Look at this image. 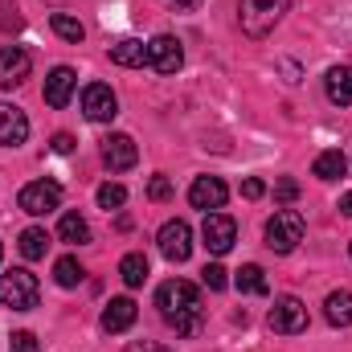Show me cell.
<instances>
[{"label":"cell","mask_w":352,"mask_h":352,"mask_svg":"<svg viewBox=\"0 0 352 352\" xmlns=\"http://www.w3.org/2000/svg\"><path fill=\"white\" fill-rule=\"evenodd\" d=\"M156 307H160L164 324H176V320L201 311V291H197L188 278H168V283L156 291Z\"/></svg>","instance_id":"obj_1"},{"label":"cell","mask_w":352,"mask_h":352,"mask_svg":"<svg viewBox=\"0 0 352 352\" xmlns=\"http://www.w3.org/2000/svg\"><path fill=\"white\" fill-rule=\"evenodd\" d=\"M287 8H291V0H242L238 4V25H242L246 37H266L287 16Z\"/></svg>","instance_id":"obj_2"},{"label":"cell","mask_w":352,"mask_h":352,"mask_svg":"<svg viewBox=\"0 0 352 352\" xmlns=\"http://www.w3.org/2000/svg\"><path fill=\"white\" fill-rule=\"evenodd\" d=\"M37 295H41V287H37V274H33V270L12 266L8 274H0V303H4V307H12V311H33V307H37Z\"/></svg>","instance_id":"obj_3"},{"label":"cell","mask_w":352,"mask_h":352,"mask_svg":"<svg viewBox=\"0 0 352 352\" xmlns=\"http://www.w3.org/2000/svg\"><path fill=\"white\" fill-rule=\"evenodd\" d=\"M303 242V217L295 209H278L270 221H266V246L274 254H291L295 246Z\"/></svg>","instance_id":"obj_4"},{"label":"cell","mask_w":352,"mask_h":352,"mask_svg":"<svg viewBox=\"0 0 352 352\" xmlns=\"http://www.w3.org/2000/svg\"><path fill=\"white\" fill-rule=\"evenodd\" d=\"M16 201H21V209L29 217H45V213H54L62 205V184L58 180H29Z\"/></svg>","instance_id":"obj_5"},{"label":"cell","mask_w":352,"mask_h":352,"mask_svg":"<svg viewBox=\"0 0 352 352\" xmlns=\"http://www.w3.org/2000/svg\"><path fill=\"white\" fill-rule=\"evenodd\" d=\"M266 324H270L278 336H299V332L307 328V307H303V299H295V295L274 299V307H270Z\"/></svg>","instance_id":"obj_6"},{"label":"cell","mask_w":352,"mask_h":352,"mask_svg":"<svg viewBox=\"0 0 352 352\" xmlns=\"http://www.w3.org/2000/svg\"><path fill=\"white\" fill-rule=\"evenodd\" d=\"M156 242H160V254L168 258V263H188V254H192V230H188V221H164L160 226V234H156Z\"/></svg>","instance_id":"obj_7"},{"label":"cell","mask_w":352,"mask_h":352,"mask_svg":"<svg viewBox=\"0 0 352 352\" xmlns=\"http://www.w3.org/2000/svg\"><path fill=\"white\" fill-rule=\"evenodd\" d=\"M201 238H205V250L221 258V254L234 250V242H238V226H234V217H226V213H205Z\"/></svg>","instance_id":"obj_8"},{"label":"cell","mask_w":352,"mask_h":352,"mask_svg":"<svg viewBox=\"0 0 352 352\" xmlns=\"http://www.w3.org/2000/svg\"><path fill=\"white\" fill-rule=\"evenodd\" d=\"M82 115H87L90 123H111V119L119 115L115 90L107 87V82H90V87L82 90Z\"/></svg>","instance_id":"obj_9"},{"label":"cell","mask_w":352,"mask_h":352,"mask_svg":"<svg viewBox=\"0 0 352 352\" xmlns=\"http://www.w3.org/2000/svg\"><path fill=\"white\" fill-rule=\"evenodd\" d=\"M226 197H230V188H226L221 176H197V180L188 184V205H192V209L217 213V209L226 205Z\"/></svg>","instance_id":"obj_10"},{"label":"cell","mask_w":352,"mask_h":352,"mask_svg":"<svg viewBox=\"0 0 352 352\" xmlns=\"http://www.w3.org/2000/svg\"><path fill=\"white\" fill-rule=\"evenodd\" d=\"M180 62H184V50H180V41H176L173 33H160V37L148 41V66L156 74H176Z\"/></svg>","instance_id":"obj_11"},{"label":"cell","mask_w":352,"mask_h":352,"mask_svg":"<svg viewBox=\"0 0 352 352\" xmlns=\"http://www.w3.org/2000/svg\"><path fill=\"white\" fill-rule=\"evenodd\" d=\"M135 160H140V148L131 135H107L102 140V164L111 173H127V168H135Z\"/></svg>","instance_id":"obj_12"},{"label":"cell","mask_w":352,"mask_h":352,"mask_svg":"<svg viewBox=\"0 0 352 352\" xmlns=\"http://www.w3.org/2000/svg\"><path fill=\"white\" fill-rule=\"evenodd\" d=\"M29 70H33V58H29L21 45H4V50H0V87L4 90L21 87V82L29 78Z\"/></svg>","instance_id":"obj_13"},{"label":"cell","mask_w":352,"mask_h":352,"mask_svg":"<svg viewBox=\"0 0 352 352\" xmlns=\"http://www.w3.org/2000/svg\"><path fill=\"white\" fill-rule=\"evenodd\" d=\"M29 140V119L21 107L0 102V148H21Z\"/></svg>","instance_id":"obj_14"},{"label":"cell","mask_w":352,"mask_h":352,"mask_svg":"<svg viewBox=\"0 0 352 352\" xmlns=\"http://www.w3.org/2000/svg\"><path fill=\"white\" fill-rule=\"evenodd\" d=\"M74 87H78L74 70H70V66H54V70H50V78H45V102H50L54 111H62V107L70 102Z\"/></svg>","instance_id":"obj_15"},{"label":"cell","mask_w":352,"mask_h":352,"mask_svg":"<svg viewBox=\"0 0 352 352\" xmlns=\"http://www.w3.org/2000/svg\"><path fill=\"white\" fill-rule=\"evenodd\" d=\"M135 316H140L135 299L119 295V299H111V303L102 307V332H127V328L135 324Z\"/></svg>","instance_id":"obj_16"},{"label":"cell","mask_w":352,"mask_h":352,"mask_svg":"<svg viewBox=\"0 0 352 352\" xmlns=\"http://www.w3.org/2000/svg\"><path fill=\"white\" fill-rule=\"evenodd\" d=\"M324 90L336 107H352V66H332L324 78Z\"/></svg>","instance_id":"obj_17"},{"label":"cell","mask_w":352,"mask_h":352,"mask_svg":"<svg viewBox=\"0 0 352 352\" xmlns=\"http://www.w3.org/2000/svg\"><path fill=\"white\" fill-rule=\"evenodd\" d=\"M324 316L332 328H352V291H332L324 299Z\"/></svg>","instance_id":"obj_18"},{"label":"cell","mask_w":352,"mask_h":352,"mask_svg":"<svg viewBox=\"0 0 352 352\" xmlns=\"http://www.w3.org/2000/svg\"><path fill=\"white\" fill-rule=\"evenodd\" d=\"M111 62H115V66H127V70L144 66V62H148V41H135V37H127V41L111 45Z\"/></svg>","instance_id":"obj_19"},{"label":"cell","mask_w":352,"mask_h":352,"mask_svg":"<svg viewBox=\"0 0 352 352\" xmlns=\"http://www.w3.org/2000/svg\"><path fill=\"white\" fill-rule=\"evenodd\" d=\"M58 238L70 242V246H87L90 242L87 217H82V213H62V221H58Z\"/></svg>","instance_id":"obj_20"},{"label":"cell","mask_w":352,"mask_h":352,"mask_svg":"<svg viewBox=\"0 0 352 352\" xmlns=\"http://www.w3.org/2000/svg\"><path fill=\"white\" fill-rule=\"evenodd\" d=\"M16 246H21V254H25L29 263H37V258H45V250H50V234H45L41 226H29Z\"/></svg>","instance_id":"obj_21"},{"label":"cell","mask_w":352,"mask_h":352,"mask_svg":"<svg viewBox=\"0 0 352 352\" xmlns=\"http://www.w3.org/2000/svg\"><path fill=\"white\" fill-rule=\"evenodd\" d=\"M344 168H349V156L344 152H320L316 164H311V173L320 176V180H340Z\"/></svg>","instance_id":"obj_22"},{"label":"cell","mask_w":352,"mask_h":352,"mask_svg":"<svg viewBox=\"0 0 352 352\" xmlns=\"http://www.w3.org/2000/svg\"><path fill=\"white\" fill-rule=\"evenodd\" d=\"M234 287L242 291V295H266L270 287H266V274H263V266H254V263H246L242 270H238V278H234Z\"/></svg>","instance_id":"obj_23"},{"label":"cell","mask_w":352,"mask_h":352,"mask_svg":"<svg viewBox=\"0 0 352 352\" xmlns=\"http://www.w3.org/2000/svg\"><path fill=\"white\" fill-rule=\"evenodd\" d=\"M119 278H123L127 287H144V283H148V258H144V254H123Z\"/></svg>","instance_id":"obj_24"},{"label":"cell","mask_w":352,"mask_h":352,"mask_svg":"<svg viewBox=\"0 0 352 352\" xmlns=\"http://www.w3.org/2000/svg\"><path fill=\"white\" fill-rule=\"evenodd\" d=\"M50 25H54V33H58L62 41H74V45H78V41L87 37V29H82V21H74L70 12H54V21H50Z\"/></svg>","instance_id":"obj_25"},{"label":"cell","mask_w":352,"mask_h":352,"mask_svg":"<svg viewBox=\"0 0 352 352\" xmlns=\"http://www.w3.org/2000/svg\"><path fill=\"white\" fill-rule=\"evenodd\" d=\"M82 274H87L82 263H78V258H70V254L54 263V278H58V287H78V283H82Z\"/></svg>","instance_id":"obj_26"},{"label":"cell","mask_w":352,"mask_h":352,"mask_svg":"<svg viewBox=\"0 0 352 352\" xmlns=\"http://www.w3.org/2000/svg\"><path fill=\"white\" fill-rule=\"evenodd\" d=\"M123 201H127V188H123V184H111V180H107V184L98 188V205H102V209H119Z\"/></svg>","instance_id":"obj_27"},{"label":"cell","mask_w":352,"mask_h":352,"mask_svg":"<svg viewBox=\"0 0 352 352\" xmlns=\"http://www.w3.org/2000/svg\"><path fill=\"white\" fill-rule=\"evenodd\" d=\"M201 283H205L209 291H226V287H230V278H226V266L209 263L205 270H201Z\"/></svg>","instance_id":"obj_28"},{"label":"cell","mask_w":352,"mask_h":352,"mask_svg":"<svg viewBox=\"0 0 352 352\" xmlns=\"http://www.w3.org/2000/svg\"><path fill=\"white\" fill-rule=\"evenodd\" d=\"M8 352H41V344H37L33 332H12L8 336Z\"/></svg>","instance_id":"obj_29"},{"label":"cell","mask_w":352,"mask_h":352,"mask_svg":"<svg viewBox=\"0 0 352 352\" xmlns=\"http://www.w3.org/2000/svg\"><path fill=\"white\" fill-rule=\"evenodd\" d=\"M148 197H152V201H168V197H173V180H168V176H152V180H148Z\"/></svg>","instance_id":"obj_30"},{"label":"cell","mask_w":352,"mask_h":352,"mask_svg":"<svg viewBox=\"0 0 352 352\" xmlns=\"http://www.w3.org/2000/svg\"><path fill=\"white\" fill-rule=\"evenodd\" d=\"M299 197V180H291V176H283L278 184H274V201H283V205H291Z\"/></svg>","instance_id":"obj_31"},{"label":"cell","mask_w":352,"mask_h":352,"mask_svg":"<svg viewBox=\"0 0 352 352\" xmlns=\"http://www.w3.org/2000/svg\"><path fill=\"white\" fill-rule=\"evenodd\" d=\"M263 192H266V184L258 180V176H250V180H242V197H246V201H258Z\"/></svg>","instance_id":"obj_32"},{"label":"cell","mask_w":352,"mask_h":352,"mask_svg":"<svg viewBox=\"0 0 352 352\" xmlns=\"http://www.w3.org/2000/svg\"><path fill=\"white\" fill-rule=\"evenodd\" d=\"M127 352H173V349H164V344H156V340H131Z\"/></svg>","instance_id":"obj_33"},{"label":"cell","mask_w":352,"mask_h":352,"mask_svg":"<svg viewBox=\"0 0 352 352\" xmlns=\"http://www.w3.org/2000/svg\"><path fill=\"white\" fill-rule=\"evenodd\" d=\"M54 152H62V156H66V152H74V135L58 131V135H54Z\"/></svg>","instance_id":"obj_34"},{"label":"cell","mask_w":352,"mask_h":352,"mask_svg":"<svg viewBox=\"0 0 352 352\" xmlns=\"http://www.w3.org/2000/svg\"><path fill=\"white\" fill-rule=\"evenodd\" d=\"M278 70L287 74V82H299V66H295L291 58H283V62H278Z\"/></svg>","instance_id":"obj_35"},{"label":"cell","mask_w":352,"mask_h":352,"mask_svg":"<svg viewBox=\"0 0 352 352\" xmlns=\"http://www.w3.org/2000/svg\"><path fill=\"white\" fill-rule=\"evenodd\" d=\"M340 213H344V217H352V192H344V197H340Z\"/></svg>","instance_id":"obj_36"},{"label":"cell","mask_w":352,"mask_h":352,"mask_svg":"<svg viewBox=\"0 0 352 352\" xmlns=\"http://www.w3.org/2000/svg\"><path fill=\"white\" fill-rule=\"evenodd\" d=\"M176 4H192V0H176Z\"/></svg>","instance_id":"obj_37"},{"label":"cell","mask_w":352,"mask_h":352,"mask_svg":"<svg viewBox=\"0 0 352 352\" xmlns=\"http://www.w3.org/2000/svg\"><path fill=\"white\" fill-rule=\"evenodd\" d=\"M0 258H4V242H0Z\"/></svg>","instance_id":"obj_38"},{"label":"cell","mask_w":352,"mask_h":352,"mask_svg":"<svg viewBox=\"0 0 352 352\" xmlns=\"http://www.w3.org/2000/svg\"><path fill=\"white\" fill-rule=\"evenodd\" d=\"M349 250H352V246H349Z\"/></svg>","instance_id":"obj_39"}]
</instances>
